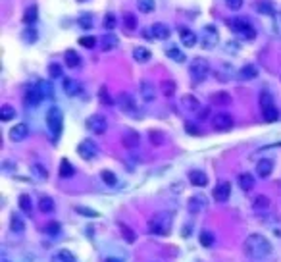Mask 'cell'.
<instances>
[{
    "label": "cell",
    "instance_id": "obj_1",
    "mask_svg": "<svg viewBox=\"0 0 281 262\" xmlns=\"http://www.w3.org/2000/svg\"><path fill=\"white\" fill-rule=\"evenodd\" d=\"M243 249H245L246 257H250V259H254V261H262V259L272 255V243L264 237L262 233H252V235H248L245 245H243Z\"/></svg>",
    "mask_w": 281,
    "mask_h": 262
},
{
    "label": "cell",
    "instance_id": "obj_2",
    "mask_svg": "<svg viewBox=\"0 0 281 262\" xmlns=\"http://www.w3.org/2000/svg\"><path fill=\"white\" fill-rule=\"evenodd\" d=\"M172 222H174V214L162 210L156 212L150 220H148V231L154 235H168L172 231Z\"/></svg>",
    "mask_w": 281,
    "mask_h": 262
},
{
    "label": "cell",
    "instance_id": "obj_3",
    "mask_svg": "<svg viewBox=\"0 0 281 262\" xmlns=\"http://www.w3.org/2000/svg\"><path fill=\"white\" fill-rule=\"evenodd\" d=\"M229 29L235 33V35H239L243 41H254L256 39V31H254V27L243 18H233L228 21Z\"/></svg>",
    "mask_w": 281,
    "mask_h": 262
},
{
    "label": "cell",
    "instance_id": "obj_4",
    "mask_svg": "<svg viewBox=\"0 0 281 262\" xmlns=\"http://www.w3.org/2000/svg\"><path fill=\"white\" fill-rule=\"evenodd\" d=\"M208 73H210V64H208V60H204V58H194L193 62H191V66H189V75H191L194 85L206 81Z\"/></svg>",
    "mask_w": 281,
    "mask_h": 262
},
{
    "label": "cell",
    "instance_id": "obj_5",
    "mask_svg": "<svg viewBox=\"0 0 281 262\" xmlns=\"http://www.w3.org/2000/svg\"><path fill=\"white\" fill-rule=\"evenodd\" d=\"M47 125H48V131H50L52 139H58L60 133H62V125H64V116H62V110L58 106H52L47 112Z\"/></svg>",
    "mask_w": 281,
    "mask_h": 262
},
{
    "label": "cell",
    "instance_id": "obj_6",
    "mask_svg": "<svg viewBox=\"0 0 281 262\" xmlns=\"http://www.w3.org/2000/svg\"><path fill=\"white\" fill-rule=\"evenodd\" d=\"M260 108H262V118L264 122L272 123L280 120V112L274 105V97L270 93H262L260 95Z\"/></svg>",
    "mask_w": 281,
    "mask_h": 262
},
{
    "label": "cell",
    "instance_id": "obj_7",
    "mask_svg": "<svg viewBox=\"0 0 281 262\" xmlns=\"http://www.w3.org/2000/svg\"><path fill=\"white\" fill-rule=\"evenodd\" d=\"M233 123H235V120L229 112H216L212 118V125L216 131H229L233 127Z\"/></svg>",
    "mask_w": 281,
    "mask_h": 262
},
{
    "label": "cell",
    "instance_id": "obj_8",
    "mask_svg": "<svg viewBox=\"0 0 281 262\" xmlns=\"http://www.w3.org/2000/svg\"><path fill=\"white\" fill-rule=\"evenodd\" d=\"M87 129L96 133V135H102L106 129H108V120H106L102 114H93L87 118Z\"/></svg>",
    "mask_w": 281,
    "mask_h": 262
},
{
    "label": "cell",
    "instance_id": "obj_9",
    "mask_svg": "<svg viewBox=\"0 0 281 262\" xmlns=\"http://www.w3.org/2000/svg\"><path fill=\"white\" fill-rule=\"evenodd\" d=\"M218 31H216V27L214 25H206L204 29H202V35H200V45L206 49V51H210L214 49L216 45H218Z\"/></svg>",
    "mask_w": 281,
    "mask_h": 262
},
{
    "label": "cell",
    "instance_id": "obj_10",
    "mask_svg": "<svg viewBox=\"0 0 281 262\" xmlns=\"http://www.w3.org/2000/svg\"><path fill=\"white\" fill-rule=\"evenodd\" d=\"M77 155L83 158V160H91V158H94L98 155V147H96L94 141L83 139L79 143V147H77Z\"/></svg>",
    "mask_w": 281,
    "mask_h": 262
},
{
    "label": "cell",
    "instance_id": "obj_11",
    "mask_svg": "<svg viewBox=\"0 0 281 262\" xmlns=\"http://www.w3.org/2000/svg\"><path fill=\"white\" fill-rule=\"evenodd\" d=\"M179 39H181V43L185 45V49H193L194 45L198 43L196 33L191 31L189 27H183V25H179Z\"/></svg>",
    "mask_w": 281,
    "mask_h": 262
},
{
    "label": "cell",
    "instance_id": "obj_12",
    "mask_svg": "<svg viewBox=\"0 0 281 262\" xmlns=\"http://www.w3.org/2000/svg\"><path fill=\"white\" fill-rule=\"evenodd\" d=\"M120 106H122V110L125 114H129V116H137L135 112H137V105H135V99L129 95V93H122L120 95Z\"/></svg>",
    "mask_w": 281,
    "mask_h": 262
},
{
    "label": "cell",
    "instance_id": "obj_13",
    "mask_svg": "<svg viewBox=\"0 0 281 262\" xmlns=\"http://www.w3.org/2000/svg\"><path fill=\"white\" fill-rule=\"evenodd\" d=\"M229 195H231V183L229 181H222V183L216 185V189H214L216 203H226L229 199Z\"/></svg>",
    "mask_w": 281,
    "mask_h": 262
},
{
    "label": "cell",
    "instance_id": "obj_14",
    "mask_svg": "<svg viewBox=\"0 0 281 262\" xmlns=\"http://www.w3.org/2000/svg\"><path fill=\"white\" fill-rule=\"evenodd\" d=\"M140 97H142V101L144 103H152V101H156V89L154 85L150 83V81H140Z\"/></svg>",
    "mask_w": 281,
    "mask_h": 262
},
{
    "label": "cell",
    "instance_id": "obj_15",
    "mask_svg": "<svg viewBox=\"0 0 281 262\" xmlns=\"http://www.w3.org/2000/svg\"><path fill=\"white\" fill-rule=\"evenodd\" d=\"M81 91H83V87H81L79 81H75V79H71V77H66V79H64V93H66L68 97L75 99L77 95H81Z\"/></svg>",
    "mask_w": 281,
    "mask_h": 262
},
{
    "label": "cell",
    "instance_id": "obj_16",
    "mask_svg": "<svg viewBox=\"0 0 281 262\" xmlns=\"http://www.w3.org/2000/svg\"><path fill=\"white\" fill-rule=\"evenodd\" d=\"M43 99H45V97H43V93H41L39 87L35 85V87H31V89H27V91H25V99H23V101H25V105L27 106H37L41 101H43Z\"/></svg>",
    "mask_w": 281,
    "mask_h": 262
},
{
    "label": "cell",
    "instance_id": "obj_17",
    "mask_svg": "<svg viewBox=\"0 0 281 262\" xmlns=\"http://www.w3.org/2000/svg\"><path fill=\"white\" fill-rule=\"evenodd\" d=\"M29 135V127H27V123H18V125H14L12 129H10V139L12 141H23L25 137Z\"/></svg>",
    "mask_w": 281,
    "mask_h": 262
},
{
    "label": "cell",
    "instance_id": "obj_18",
    "mask_svg": "<svg viewBox=\"0 0 281 262\" xmlns=\"http://www.w3.org/2000/svg\"><path fill=\"white\" fill-rule=\"evenodd\" d=\"M272 170H274V162H272L270 158H262V160L256 164V174H258V177H262V179L270 177Z\"/></svg>",
    "mask_w": 281,
    "mask_h": 262
},
{
    "label": "cell",
    "instance_id": "obj_19",
    "mask_svg": "<svg viewBox=\"0 0 281 262\" xmlns=\"http://www.w3.org/2000/svg\"><path fill=\"white\" fill-rule=\"evenodd\" d=\"M150 33L154 39H158V41H166L168 37L172 35V31H170V27L166 25V23H154L152 27H150Z\"/></svg>",
    "mask_w": 281,
    "mask_h": 262
},
{
    "label": "cell",
    "instance_id": "obj_20",
    "mask_svg": "<svg viewBox=\"0 0 281 262\" xmlns=\"http://www.w3.org/2000/svg\"><path fill=\"white\" fill-rule=\"evenodd\" d=\"M189 181L193 183L194 187H206L208 185V175L200 170H193L189 172Z\"/></svg>",
    "mask_w": 281,
    "mask_h": 262
},
{
    "label": "cell",
    "instance_id": "obj_21",
    "mask_svg": "<svg viewBox=\"0 0 281 262\" xmlns=\"http://www.w3.org/2000/svg\"><path fill=\"white\" fill-rule=\"evenodd\" d=\"M181 106L185 108V112H198L200 110V103L196 101V97H193V95H185L181 99Z\"/></svg>",
    "mask_w": 281,
    "mask_h": 262
},
{
    "label": "cell",
    "instance_id": "obj_22",
    "mask_svg": "<svg viewBox=\"0 0 281 262\" xmlns=\"http://www.w3.org/2000/svg\"><path fill=\"white\" fill-rule=\"evenodd\" d=\"M254 10H256L258 14H264V16H274V14H276L272 2H268V0H256V2H254Z\"/></svg>",
    "mask_w": 281,
    "mask_h": 262
},
{
    "label": "cell",
    "instance_id": "obj_23",
    "mask_svg": "<svg viewBox=\"0 0 281 262\" xmlns=\"http://www.w3.org/2000/svg\"><path fill=\"white\" fill-rule=\"evenodd\" d=\"M64 62H66L68 68H79L81 66V56L75 51H66L64 52Z\"/></svg>",
    "mask_w": 281,
    "mask_h": 262
},
{
    "label": "cell",
    "instance_id": "obj_24",
    "mask_svg": "<svg viewBox=\"0 0 281 262\" xmlns=\"http://www.w3.org/2000/svg\"><path fill=\"white\" fill-rule=\"evenodd\" d=\"M52 262H75V257L68 249H60L52 255Z\"/></svg>",
    "mask_w": 281,
    "mask_h": 262
},
{
    "label": "cell",
    "instance_id": "obj_25",
    "mask_svg": "<svg viewBox=\"0 0 281 262\" xmlns=\"http://www.w3.org/2000/svg\"><path fill=\"white\" fill-rule=\"evenodd\" d=\"M206 207V199L202 195H194L189 199V210L191 212H200V210Z\"/></svg>",
    "mask_w": 281,
    "mask_h": 262
},
{
    "label": "cell",
    "instance_id": "obj_26",
    "mask_svg": "<svg viewBox=\"0 0 281 262\" xmlns=\"http://www.w3.org/2000/svg\"><path fill=\"white\" fill-rule=\"evenodd\" d=\"M239 187L246 193L252 191V189H254V177L250 174H241L239 175Z\"/></svg>",
    "mask_w": 281,
    "mask_h": 262
},
{
    "label": "cell",
    "instance_id": "obj_27",
    "mask_svg": "<svg viewBox=\"0 0 281 262\" xmlns=\"http://www.w3.org/2000/svg\"><path fill=\"white\" fill-rule=\"evenodd\" d=\"M150 56H152L150 51L144 49V47H135V49H133V58H135L137 62H148Z\"/></svg>",
    "mask_w": 281,
    "mask_h": 262
},
{
    "label": "cell",
    "instance_id": "obj_28",
    "mask_svg": "<svg viewBox=\"0 0 281 262\" xmlns=\"http://www.w3.org/2000/svg\"><path fill=\"white\" fill-rule=\"evenodd\" d=\"M39 18V10H37V6H29L27 10H25V14H23V23L25 25H33Z\"/></svg>",
    "mask_w": 281,
    "mask_h": 262
},
{
    "label": "cell",
    "instance_id": "obj_29",
    "mask_svg": "<svg viewBox=\"0 0 281 262\" xmlns=\"http://www.w3.org/2000/svg\"><path fill=\"white\" fill-rule=\"evenodd\" d=\"M39 210L45 212V214H50L54 210V201L50 197H45V195H43V197L39 199Z\"/></svg>",
    "mask_w": 281,
    "mask_h": 262
},
{
    "label": "cell",
    "instance_id": "obj_30",
    "mask_svg": "<svg viewBox=\"0 0 281 262\" xmlns=\"http://www.w3.org/2000/svg\"><path fill=\"white\" fill-rule=\"evenodd\" d=\"M258 75V70L254 68V66H245V68H241V71H239V77L243 79V81H250V79H254Z\"/></svg>",
    "mask_w": 281,
    "mask_h": 262
},
{
    "label": "cell",
    "instance_id": "obj_31",
    "mask_svg": "<svg viewBox=\"0 0 281 262\" xmlns=\"http://www.w3.org/2000/svg\"><path fill=\"white\" fill-rule=\"evenodd\" d=\"M137 8L140 14H150V12H154L156 2L154 0H137Z\"/></svg>",
    "mask_w": 281,
    "mask_h": 262
},
{
    "label": "cell",
    "instance_id": "obj_32",
    "mask_svg": "<svg viewBox=\"0 0 281 262\" xmlns=\"http://www.w3.org/2000/svg\"><path fill=\"white\" fill-rule=\"evenodd\" d=\"M12 118H16V108L10 105H4L0 108V120L2 122H10Z\"/></svg>",
    "mask_w": 281,
    "mask_h": 262
},
{
    "label": "cell",
    "instance_id": "obj_33",
    "mask_svg": "<svg viewBox=\"0 0 281 262\" xmlns=\"http://www.w3.org/2000/svg\"><path fill=\"white\" fill-rule=\"evenodd\" d=\"M160 87H162V93H164V97H166V99H172V97H174V95H176V83H174V81H172V79H166V81H162V85H160Z\"/></svg>",
    "mask_w": 281,
    "mask_h": 262
},
{
    "label": "cell",
    "instance_id": "obj_34",
    "mask_svg": "<svg viewBox=\"0 0 281 262\" xmlns=\"http://www.w3.org/2000/svg\"><path fill=\"white\" fill-rule=\"evenodd\" d=\"M118 47V39H116V35H112V33H108V35L102 37V51H114Z\"/></svg>",
    "mask_w": 281,
    "mask_h": 262
},
{
    "label": "cell",
    "instance_id": "obj_35",
    "mask_svg": "<svg viewBox=\"0 0 281 262\" xmlns=\"http://www.w3.org/2000/svg\"><path fill=\"white\" fill-rule=\"evenodd\" d=\"M75 174V168L70 164L68 158H62V164H60V177H71Z\"/></svg>",
    "mask_w": 281,
    "mask_h": 262
},
{
    "label": "cell",
    "instance_id": "obj_36",
    "mask_svg": "<svg viewBox=\"0 0 281 262\" xmlns=\"http://www.w3.org/2000/svg\"><path fill=\"white\" fill-rule=\"evenodd\" d=\"M19 209L23 210L25 214H31V210H33V201H31V197L29 195H19Z\"/></svg>",
    "mask_w": 281,
    "mask_h": 262
},
{
    "label": "cell",
    "instance_id": "obj_37",
    "mask_svg": "<svg viewBox=\"0 0 281 262\" xmlns=\"http://www.w3.org/2000/svg\"><path fill=\"white\" fill-rule=\"evenodd\" d=\"M10 229L16 231V233H21L25 229V224H23V220L19 218L18 214H12V218H10Z\"/></svg>",
    "mask_w": 281,
    "mask_h": 262
},
{
    "label": "cell",
    "instance_id": "obj_38",
    "mask_svg": "<svg viewBox=\"0 0 281 262\" xmlns=\"http://www.w3.org/2000/svg\"><path fill=\"white\" fill-rule=\"evenodd\" d=\"M212 103H214V105H229V103H231V95H229V93H224V91H222V93H214V95H212Z\"/></svg>",
    "mask_w": 281,
    "mask_h": 262
},
{
    "label": "cell",
    "instance_id": "obj_39",
    "mask_svg": "<svg viewBox=\"0 0 281 262\" xmlns=\"http://www.w3.org/2000/svg\"><path fill=\"white\" fill-rule=\"evenodd\" d=\"M252 205H254V210H258V212H260V210H268L270 209V199H268L266 195H258Z\"/></svg>",
    "mask_w": 281,
    "mask_h": 262
},
{
    "label": "cell",
    "instance_id": "obj_40",
    "mask_svg": "<svg viewBox=\"0 0 281 262\" xmlns=\"http://www.w3.org/2000/svg\"><path fill=\"white\" fill-rule=\"evenodd\" d=\"M31 174H33V177H37V179H41V181H43V179H47V177H48V170H47V168H43L41 164H33V166H31Z\"/></svg>",
    "mask_w": 281,
    "mask_h": 262
},
{
    "label": "cell",
    "instance_id": "obj_41",
    "mask_svg": "<svg viewBox=\"0 0 281 262\" xmlns=\"http://www.w3.org/2000/svg\"><path fill=\"white\" fill-rule=\"evenodd\" d=\"M98 101H100V105H114V99L110 97V93H108V87L106 85H102L100 87V91H98Z\"/></svg>",
    "mask_w": 281,
    "mask_h": 262
},
{
    "label": "cell",
    "instance_id": "obj_42",
    "mask_svg": "<svg viewBox=\"0 0 281 262\" xmlns=\"http://www.w3.org/2000/svg\"><path fill=\"white\" fill-rule=\"evenodd\" d=\"M166 54H168L172 60H176V62H185V54H183V51H179L177 47H170V49L166 51Z\"/></svg>",
    "mask_w": 281,
    "mask_h": 262
},
{
    "label": "cell",
    "instance_id": "obj_43",
    "mask_svg": "<svg viewBox=\"0 0 281 262\" xmlns=\"http://www.w3.org/2000/svg\"><path fill=\"white\" fill-rule=\"evenodd\" d=\"M37 87H39V91L43 93V97L45 99H52V87H50V83H47V81H39L37 83Z\"/></svg>",
    "mask_w": 281,
    "mask_h": 262
},
{
    "label": "cell",
    "instance_id": "obj_44",
    "mask_svg": "<svg viewBox=\"0 0 281 262\" xmlns=\"http://www.w3.org/2000/svg\"><path fill=\"white\" fill-rule=\"evenodd\" d=\"M21 39L27 43V45H33L37 41V31L33 29V27H29V29H25L23 33H21Z\"/></svg>",
    "mask_w": 281,
    "mask_h": 262
},
{
    "label": "cell",
    "instance_id": "obj_45",
    "mask_svg": "<svg viewBox=\"0 0 281 262\" xmlns=\"http://www.w3.org/2000/svg\"><path fill=\"white\" fill-rule=\"evenodd\" d=\"M100 177H102V181H104L106 185H116V181H118L112 170H102V172H100Z\"/></svg>",
    "mask_w": 281,
    "mask_h": 262
},
{
    "label": "cell",
    "instance_id": "obj_46",
    "mask_svg": "<svg viewBox=\"0 0 281 262\" xmlns=\"http://www.w3.org/2000/svg\"><path fill=\"white\" fill-rule=\"evenodd\" d=\"M102 25H104V29L112 31V29L116 27V16H114V14H106L104 21H102Z\"/></svg>",
    "mask_w": 281,
    "mask_h": 262
},
{
    "label": "cell",
    "instance_id": "obj_47",
    "mask_svg": "<svg viewBox=\"0 0 281 262\" xmlns=\"http://www.w3.org/2000/svg\"><path fill=\"white\" fill-rule=\"evenodd\" d=\"M79 45H81V47H85V49H93V47L96 45V39H94L93 35L81 37V39H79Z\"/></svg>",
    "mask_w": 281,
    "mask_h": 262
},
{
    "label": "cell",
    "instance_id": "obj_48",
    "mask_svg": "<svg viewBox=\"0 0 281 262\" xmlns=\"http://www.w3.org/2000/svg\"><path fill=\"white\" fill-rule=\"evenodd\" d=\"M274 33H276V37L281 39V12L274 14Z\"/></svg>",
    "mask_w": 281,
    "mask_h": 262
},
{
    "label": "cell",
    "instance_id": "obj_49",
    "mask_svg": "<svg viewBox=\"0 0 281 262\" xmlns=\"http://www.w3.org/2000/svg\"><path fill=\"white\" fill-rule=\"evenodd\" d=\"M198 239H200V243L204 245V247H210V245L214 243V235H212L210 231H202Z\"/></svg>",
    "mask_w": 281,
    "mask_h": 262
},
{
    "label": "cell",
    "instance_id": "obj_50",
    "mask_svg": "<svg viewBox=\"0 0 281 262\" xmlns=\"http://www.w3.org/2000/svg\"><path fill=\"white\" fill-rule=\"evenodd\" d=\"M79 25H81L83 29H91V27H93V16H91V14H83V16L79 18Z\"/></svg>",
    "mask_w": 281,
    "mask_h": 262
},
{
    "label": "cell",
    "instance_id": "obj_51",
    "mask_svg": "<svg viewBox=\"0 0 281 262\" xmlns=\"http://www.w3.org/2000/svg\"><path fill=\"white\" fill-rule=\"evenodd\" d=\"M48 75L50 77H62V66L60 64H50L48 66Z\"/></svg>",
    "mask_w": 281,
    "mask_h": 262
},
{
    "label": "cell",
    "instance_id": "obj_52",
    "mask_svg": "<svg viewBox=\"0 0 281 262\" xmlns=\"http://www.w3.org/2000/svg\"><path fill=\"white\" fill-rule=\"evenodd\" d=\"M120 227H122V231L125 233V239H127V243H133L135 241V233L129 229V227L125 226V224H120Z\"/></svg>",
    "mask_w": 281,
    "mask_h": 262
},
{
    "label": "cell",
    "instance_id": "obj_53",
    "mask_svg": "<svg viewBox=\"0 0 281 262\" xmlns=\"http://www.w3.org/2000/svg\"><path fill=\"white\" fill-rule=\"evenodd\" d=\"M47 233H48V235H58V233H60V224H58V222H50V224L47 226Z\"/></svg>",
    "mask_w": 281,
    "mask_h": 262
},
{
    "label": "cell",
    "instance_id": "obj_54",
    "mask_svg": "<svg viewBox=\"0 0 281 262\" xmlns=\"http://www.w3.org/2000/svg\"><path fill=\"white\" fill-rule=\"evenodd\" d=\"M123 18H125V27H127V29H135L137 23H135V16H133V14H125Z\"/></svg>",
    "mask_w": 281,
    "mask_h": 262
},
{
    "label": "cell",
    "instance_id": "obj_55",
    "mask_svg": "<svg viewBox=\"0 0 281 262\" xmlns=\"http://www.w3.org/2000/svg\"><path fill=\"white\" fill-rule=\"evenodd\" d=\"M226 4H228L229 10H241L243 0H226Z\"/></svg>",
    "mask_w": 281,
    "mask_h": 262
},
{
    "label": "cell",
    "instance_id": "obj_56",
    "mask_svg": "<svg viewBox=\"0 0 281 262\" xmlns=\"http://www.w3.org/2000/svg\"><path fill=\"white\" fill-rule=\"evenodd\" d=\"M77 212H79V214H85V216H91V218H96V216H98V212H96V210H89V209H83V207H77Z\"/></svg>",
    "mask_w": 281,
    "mask_h": 262
},
{
    "label": "cell",
    "instance_id": "obj_57",
    "mask_svg": "<svg viewBox=\"0 0 281 262\" xmlns=\"http://www.w3.org/2000/svg\"><path fill=\"white\" fill-rule=\"evenodd\" d=\"M127 137H129V139H123V143H125V145H127V147H135V145H137V143H139V137H137V135H135V133H129V135H127Z\"/></svg>",
    "mask_w": 281,
    "mask_h": 262
},
{
    "label": "cell",
    "instance_id": "obj_58",
    "mask_svg": "<svg viewBox=\"0 0 281 262\" xmlns=\"http://www.w3.org/2000/svg\"><path fill=\"white\" fill-rule=\"evenodd\" d=\"M185 129H187V131H189V133H191V135H198V131H196V129H194V125L193 123H185Z\"/></svg>",
    "mask_w": 281,
    "mask_h": 262
},
{
    "label": "cell",
    "instance_id": "obj_59",
    "mask_svg": "<svg viewBox=\"0 0 281 262\" xmlns=\"http://www.w3.org/2000/svg\"><path fill=\"white\" fill-rule=\"evenodd\" d=\"M150 139H152V145H154V141L160 139L162 143H164V135L162 133H154V131H150Z\"/></svg>",
    "mask_w": 281,
    "mask_h": 262
},
{
    "label": "cell",
    "instance_id": "obj_60",
    "mask_svg": "<svg viewBox=\"0 0 281 262\" xmlns=\"http://www.w3.org/2000/svg\"><path fill=\"white\" fill-rule=\"evenodd\" d=\"M206 116H208V108H204V110H202V114H200V118H202V120H204V118H206Z\"/></svg>",
    "mask_w": 281,
    "mask_h": 262
},
{
    "label": "cell",
    "instance_id": "obj_61",
    "mask_svg": "<svg viewBox=\"0 0 281 262\" xmlns=\"http://www.w3.org/2000/svg\"><path fill=\"white\" fill-rule=\"evenodd\" d=\"M106 262H122V261H118V259H108Z\"/></svg>",
    "mask_w": 281,
    "mask_h": 262
},
{
    "label": "cell",
    "instance_id": "obj_62",
    "mask_svg": "<svg viewBox=\"0 0 281 262\" xmlns=\"http://www.w3.org/2000/svg\"><path fill=\"white\" fill-rule=\"evenodd\" d=\"M77 2H85V0H77Z\"/></svg>",
    "mask_w": 281,
    "mask_h": 262
},
{
    "label": "cell",
    "instance_id": "obj_63",
    "mask_svg": "<svg viewBox=\"0 0 281 262\" xmlns=\"http://www.w3.org/2000/svg\"><path fill=\"white\" fill-rule=\"evenodd\" d=\"M4 262H10V261H4Z\"/></svg>",
    "mask_w": 281,
    "mask_h": 262
}]
</instances>
